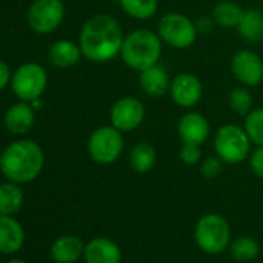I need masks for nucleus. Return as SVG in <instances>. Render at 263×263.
I'll return each instance as SVG.
<instances>
[{
    "instance_id": "obj_1",
    "label": "nucleus",
    "mask_w": 263,
    "mask_h": 263,
    "mask_svg": "<svg viewBox=\"0 0 263 263\" xmlns=\"http://www.w3.org/2000/svg\"><path fill=\"white\" fill-rule=\"evenodd\" d=\"M121 24L108 14H95L85 21L79 34L82 56L95 64H104L121 54L124 44Z\"/></svg>"
},
{
    "instance_id": "obj_2",
    "label": "nucleus",
    "mask_w": 263,
    "mask_h": 263,
    "mask_svg": "<svg viewBox=\"0 0 263 263\" xmlns=\"http://www.w3.org/2000/svg\"><path fill=\"white\" fill-rule=\"evenodd\" d=\"M44 152L31 140L11 143L0 155V171L14 183H30L39 177L44 167Z\"/></svg>"
},
{
    "instance_id": "obj_3",
    "label": "nucleus",
    "mask_w": 263,
    "mask_h": 263,
    "mask_svg": "<svg viewBox=\"0 0 263 263\" xmlns=\"http://www.w3.org/2000/svg\"><path fill=\"white\" fill-rule=\"evenodd\" d=\"M163 54V41L158 33L140 28L124 37L121 48V59L130 68L138 73L157 65Z\"/></svg>"
},
{
    "instance_id": "obj_4",
    "label": "nucleus",
    "mask_w": 263,
    "mask_h": 263,
    "mask_svg": "<svg viewBox=\"0 0 263 263\" xmlns=\"http://www.w3.org/2000/svg\"><path fill=\"white\" fill-rule=\"evenodd\" d=\"M251 140L243 127L235 124L221 125L214 135V149L226 164H238L249 158Z\"/></svg>"
},
{
    "instance_id": "obj_5",
    "label": "nucleus",
    "mask_w": 263,
    "mask_h": 263,
    "mask_svg": "<svg viewBox=\"0 0 263 263\" xmlns=\"http://www.w3.org/2000/svg\"><path fill=\"white\" fill-rule=\"evenodd\" d=\"M197 246L211 255L223 252L231 243V228L224 217L218 214L203 215L194 229Z\"/></svg>"
},
{
    "instance_id": "obj_6",
    "label": "nucleus",
    "mask_w": 263,
    "mask_h": 263,
    "mask_svg": "<svg viewBox=\"0 0 263 263\" xmlns=\"http://www.w3.org/2000/svg\"><path fill=\"white\" fill-rule=\"evenodd\" d=\"M157 33L163 44L177 50H184L195 44L198 37V27L181 13H166L158 21Z\"/></svg>"
},
{
    "instance_id": "obj_7",
    "label": "nucleus",
    "mask_w": 263,
    "mask_h": 263,
    "mask_svg": "<svg viewBox=\"0 0 263 263\" xmlns=\"http://www.w3.org/2000/svg\"><path fill=\"white\" fill-rule=\"evenodd\" d=\"M87 151L90 158L101 166H108L118 161L124 151L122 132L113 125H102L96 128L88 138Z\"/></svg>"
},
{
    "instance_id": "obj_8",
    "label": "nucleus",
    "mask_w": 263,
    "mask_h": 263,
    "mask_svg": "<svg viewBox=\"0 0 263 263\" xmlns=\"http://www.w3.org/2000/svg\"><path fill=\"white\" fill-rule=\"evenodd\" d=\"M47 71L42 65L28 62L21 65L11 78L14 95L22 101H36L47 88Z\"/></svg>"
},
{
    "instance_id": "obj_9",
    "label": "nucleus",
    "mask_w": 263,
    "mask_h": 263,
    "mask_svg": "<svg viewBox=\"0 0 263 263\" xmlns=\"http://www.w3.org/2000/svg\"><path fill=\"white\" fill-rule=\"evenodd\" d=\"M65 8L61 0H34L27 19L33 31L39 34L53 33L64 21Z\"/></svg>"
},
{
    "instance_id": "obj_10",
    "label": "nucleus",
    "mask_w": 263,
    "mask_h": 263,
    "mask_svg": "<svg viewBox=\"0 0 263 263\" xmlns=\"http://www.w3.org/2000/svg\"><path fill=\"white\" fill-rule=\"evenodd\" d=\"M144 116H146V107L135 96L119 98L110 110L111 125L121 130L122 134L124 132L127 134V132L137 130L143 124Z\"/></svg>"
},
{
    "instance_id": "obj_11",
    "label": "nucleus",
    "mask_w": 263,
    "mask_h": 263,
    "mask_svg": "<svg viewBox=\"0 0 263 263\" xmlns=\"http://www.w3.org/2000/svg\"><path fill=\"white\" fill-rule=\"evenodd\" d=\"M231 71L245 87H255L263 81V61L251 50H240L232 56Z\"/></svg>"
},
{
    "instance_id": "obj_12",
    "label": "nucleus",
    "mask_w": 263,
    "mask_h": 263,
    "mask_svg": "<svg viewBox=\"0 0 263 263\" xmlns=\"http://www.w3.org/2000/svg\"><path fill=\"white\" fill-rule=\"evenodd\" d=\"M169 93L177 105L183 108H191L200 102L203 96V84L197 74L184 71L177 74L171 81Z\"/></svg>"
},
{
    "instance_id": "obj_13",
    "label": "nucleus",
    "mask_w": 263,
    "mask_h": 263,
    "mask_svg": "<svg viewBox=\"0 0 263 263\" xmlns=\"http://www.w3.org/2000/svg\"><path fill=\"white\" fill-rule=\"evenodd\" d=\"M177 130L183 143L197 146H203L211 135V125L208 119L198 111L184 113L178 121Z\"/></svg>"
},
{
    "instance_id": "obj_14",
    "label": "nucleus",
    "mask_w": 263,
    "mask_h": 263,
    "mask_svg": "<svg viewBox=\"0 0 263 263\" xmlns=\"http://www.w3.org/2000/svg\"><path fill=\"white\" fill-rule=\"evenodd\" d=\"M119 246L105 237H96L85 245L84 260L85 263H121Z\"/></svg>"
},
{
    "instance_id": "obj_15",
    "label": "nucleus",
    "mask_w": 263,
    "mask_h": 263,
    "mask_svg": "<svg viewBox=\"0 0 263 263\" xmlns=\"http://www.w3.org/2000/svg\"><path fill=\"white\" fill-rule=\"evenodd\" d=\"M25 241V232L21 223L11 215L0 214V252L14 254L17 252Z\"/></svg>"
},
{
    "instance_id": "obj_16",
    "label": "nucleus",
    "mask_w": 263,
    "mask_h": 263,
    "mask_svg": "<svg viewBox=\"0 0 263 263\" xmlns=\"http://www.w3.org/2000/svg\"><path fill=\"white\" fill-rule=\"evenodd\" d=\"M140 85L143 91L151 98H161L169 93L171 78L167 71L158 64L140 73Z\"/></svg>"
},
{
    "instance_id": "obj_17",
    "label": "nucleus",
    "mask_w": 263,
    "mask_h": 263,
    "mask_svg": "<svg viewBox=\"0 0 263 263\" xmlns=\"http://www.w3.org/2000/svg\"><path fill=\"white\" fill-rule=\"evenodd\" d=\"M34 108L25 102L14 104L5 115V127L14 135H25L34 125Z\"/></svg>"
},
{
    "instance_id": "obj_18",
    "label": "nucleus",
    "mask_w": 263,
    "mask_h": 263,
    "mask_svg": "<svg viewBox=\"0 0 263 263\" xmlns=\"http://www.w3.org/2000/svg\"><path fill=\"white\" fill-rule=\"evenodd\" d=\"M85 245L76 235H62L51 246V258L56 263H74L84 257Z\"/></svg>"
},
{
    "instance_id": "obj_19",
    "label": "nucleus",
    "mask_w": 263,
    "mask_h": 263,
    "mask_svg": "<svg viewBox=\"0 0 263 263\" xmlns=\"http://www.w3.org/2000/svg\"><path fill=\"white\" fill-rule=\"evenodd\" d=\"M82 58L81 47L71 41H58L48 50V59L54 67L68 68L76 65Z\"/></svg>"
},
{
    "instance_id": "obj_20",
    "label": "nucleus",
    "mask_w": 263,
    "mask_h": 263,
    "mask_svg": "<svg viewBox=\"0 0 263 263\" xmlns=\"http://www.w3.org/2000/svg\"><path fill=\"white\" fill-rule=\"evenodd\" d=\"M130 167L137 174H147L157 163V151L151 143H138L132 147L128 154Z\"/></svg>"
},
{
    "instance_id": "obj_21",
    "label": "nucleus",
    "mask_w": 263,
    "mask_h": 263,
    "mask_svg": "<svg viewBox=\"0 0 263 263\" xmlns=\"http://www.w3.org/2000/svg\"><path fill=\"white\" fill-rule=\"evenodd\" d=\"M238 34L246 42H258L263 39V13L258 10H245L240 24L237 25Z\"/></svg>"
},
{
    "instance_id": "obj_22",
    "label": "nucleus",
    "mask_w": 263,
    "mask_h": 263,
    "mask_svg": "<svg viewBox=\"0 0 263 263\" xmlns=\"http://www.w3.org/2000/svg\"><path fill=\"white\" fill-rule=\"evenodd\" d=\"M245 10L231 0H224V2H218L212 10V21L221 28H237V25L241 21Z\"/></svg>"
},
{
    "instance_id": "obj_23",
    "label": "nucleus",
    "mask_w": 263,
    "mask_h": 263,
    "mask_svg": "<svg viewBox=\"0 0 263 263\" xmlns=\"http://www.w3.org/2000/svg\"><path fill=\"white\" fill-rule=\"evenodd\" d=\"M24 204V191L17 183H4L0 184V214L14 215L21 211Z\"/></svg>"
},
{
    "instance_id": "obj_24",
    "label": "nucleus",
    "mask_w": 263,
    "mask_h": 263,
    "mask_svg": "<svg viewBox=\"0 0 263 263\" xmlns=\"http://www.w3.org/2000/svg\"><path fill=\"white\" fill-rule=\"evenodd\" d=\"M122 11L137 21H147L158 11V0H118Z\"/></svg>"
},
{
    "instance_id": "obj_25",
    "label": "nucleus",
    "mask_w": 263,
    "mask_h": 263,
    "mask_svg": "<svg viewBox=\"0 0 263 263\" xmlns=\"http://www.w3.org/2000/svg\"><path fill=\"white\" fill-rule=\"evenodd\" d=\"M229 251H231V255L234 260L251 261V260L257 258V255L260 252V245L252 237H238L237 240H234L231 243Z\"/></svg>"
},
{
    "instance_id": "obj_26",
    "label": "nucleus",
    "mask_w": 263,
    "mask_h": 263,
    "mask_svg": "<svg viewBox=\"0 0 263 263\" xmlns=\"http://www.w3.org/2000/svg\"><path fill=\"white\" fill-rule=\"evenodd\" d=\"M243 128L257 147H263V108H254L245 116Z\"/></svg>"
},
{
    "instance_id": "obj_27",
    "label": "nucleus",
    "mask_w": 263,
    "mask_h": 263,
    "mask_svg": "<svg viewBox=\"0 0 263 263\" xmlns=\"http://www.w3.org/2000/svg\"><path fill=\"white\" fill-rule=\"evenodd\" d=\"M228 102H229V107H231L232 111L246 116L251 111V107H252V96L246 88L240 87V88H234L229 93Z\"/></svg>"
},
{
    "instance_id": "obj_28",
    "label": "nucleus",
    "mask_w": 263,
    "mask_h": 263,
    "mask_svg": "<svg viewBox=\"0 0 263 263\" xmlns=\"http://www.w3.org/2000/svg\"><path fill=\"white\" fill-rule=\"evenodd\" d=\"M200 147L201 146L183 143V146L180 149V160L186 166H195V164H198L200 160H201V149Z\"/></svg>"
},
{
    "instance_id": "obj_29",
    "label": "nucleus",
    "mask_w": 263,
    "mask_h": 263,
    "mask_svg": "<svg viewBox=\"0 0 263 263\" xmlns=\"http://www.w3.org/2000/svg\"><path fill=\"white\" fill-rule=\"evenodd\" d=\"M223 164H224V163H223L221 158H218V157H209V158H206V160L201 163L200 171H201V174H203L204 178L214 180V178H217V177L221 174Z\"/></svg>"
},
{
    "instance_id": "obj_30",
    "label": "nucleus",
    "mask_w": 263,
    "mask_h": 263,
    "mask_svg": "<svg viewBox=\"0 0 263 263\" xmlns=\"http://www.w3.org/2000/svg\"><path fill=\"white\" fill-rule=\"evenodd\" d=\"M249 167L257 178L263 180V147H257L249 154Z\"/></svg>"
},
{
    "instance_id": "obj_31",
    "label": "nucleus",
    "mask_w": 263,
    "mask_h": 263,
    "mask_svg": "<svg viewBox=\"0 0 263 263\" xmlns=\"http://www.w3.org/2000/svg\"><path fill=\"white\" fill-rule=\"evenodd\" d=\"M11 71H10V67H8V64H5L4 61H0V91H2L7 85H8V82L11 81Z\"/></svg>"
},
{
    "instance_id": "obj_32",
    "label": "nucleus",
    "mask_w": 263,
    "mask_h": 263,
    "mask_svg": "<svg viewBox=\"0 0 263 263\" xmlns=\"http://www.w3.org/2000/svg\"><path fill=\"white\" fill-rule=\"evenodd\" d=\"M7 263H27V261H24V260H19V258H13V260H10V261H7Z\"/></svg>"
},
{
    "instance_id": "obj_33",
    "label": "nucleus",
    "mask_w": 263,
    "mask_h": 263,
    "mask_svg": "<svg viewBox=\"0 0 263 263\" xmlns=\"http://www.w3.org/2000/svg\"><path fill=\"white\" fill-rule=\"evenodd\" d=\"M0 155H2V154H0Z\"/></svg>"
}]
</instances>
